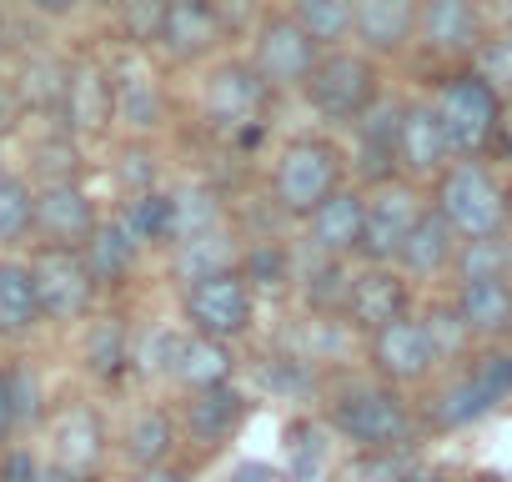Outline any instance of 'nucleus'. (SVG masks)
Instances as JSON below:
<instances>
[{"instance_id": "nucleus-24", "label": "nucleus", "mask_w": 512, "mask_h": 482, "mask_svg": "<svg viewBox=\"0 0 512 482\" xmlns=\"http://www.w3.org/2000/svg\"><path fill=\"white\" fill-rule=\"evenodd\" d=\"M136 257H141V241L121 221H101L91 231V241L81 247V262H86V272H91L96 287H121L136 272Z\"/></svg>"}, {"instance_id": "nucleus-8", "label": "nucleus", "mask_w": 512, "mask_h": 482, "mask_svg": "<svg viewBox=\"0 0 512 482\" xmlns=\"http://www.w3.org/2000/svg\"><path fill=\"white\" fill-rule=\"evenodd\" d=\"M31 282H36V302H41V322H81L96 307V282L81 262V252H61V247H36V257L26 262Z\"/></svg>"}, {"instance_id": "nucleus-31", "label": "nucleus", "mask_w": 512, "mask_h": 482, "mask_svg": "<svg viewBox=\"0 0 512 482\" xmlns=\"http://www.w3.org/2000/svg\"><path fill=\"white\" fill-rule=\"evenodd\" d=\"M141 247L146 241H166L171 247V221H176V201L166 196V191H136L126 206H121V216H116Z\"/></svg>"}, {"instance_id": "nucleus-6", "label": "nucleus", "mask_w": 512, "mask_h": 482, "mask_svg": "<svg viewBox=\"0 0 512 482\" xmlns=\"http://www.w3.org/2000/svg\"><path fill=\"white\" fill-rule=\"evenodd\" d=\"M307 101L327 116V121H337V126H352L372 101H377V66L367 61V56H357V51H327L317 66H312V76H307Z\"/></svg>"}, {"instance_id": "nucleus-27", "label": "nucleus", "mask_w": 512, "mask_h": 482, "mask_svg": "<svg viewBox=\"0 0 512 482\" xmlns=\"http://www.w3.org/2000/svg\"><path fill=\"white\" fill-rule=\"evenodd\" d=\"M171 452H176V422H171V412L166 407H146V412H136L131 422H126V432H121V457L131 462V467H166L171 462Z\"/></svg>"}, {"instance_id": "nucleus-14", "label": "nucleus", "mask_w": 512, "mask_h": 482, "mask_svg": "<svg viewBox=\"0 0 512 482\" xmlns=\"http://www.w3.org/2000/svg\"><path fill=\"white\" fill-rule=\"evenodd\" d=\"M267 106V86L251 66H221L206 81V116L226 131H241V141H256V116Z\"/></svg>"}, {"instance_id": "nucleus-22", "label": "nucleus", "mask_w": 512, "mask_h": 482, "mask_svg": "<svg viewBox=\"0 0 512 482\" xmlns=\"http://www.w3.org/2000/svg\"><path fill=\"white\" fill-rule=\"evenodd\" d=\"M457 247H462L457 231H452L437 211H422V221L412 226L407 247H402V257H397V272H402V277H442V272H452Z\"/></svg>"}, {"instance_id": "nucleus-20", "label": "nucleus", "mask_w": 512, "mask_h": 482, "mask_svg": "<svg viewBox=\"0 0 512 482\" xmlns=\"http://www.w3.org/2000/svg\"><path fill=\"white\" fill-rule=\"evenodd\" d=\"M51 447H56V462L51 467H61L71 477H86L101 462V452H106V432H101V422H96L91 407H66L51 422Z\"/></svg>"}, {"instance_id": "nucleus-9", "label": "nucleus", "mask_w": 512, "mask_h": 482, "mask_svg": "<svg viewBox=\"0 0 512 482\" xmlns=\"http://www.w3.org/2000/svg\"><path fill=\"white\" fill-rule=\"evenodd\" d=\"M422 221V201L412 186L402 181H382L372 196H367V221H362V247L357 257L367 267H397L402 247H407V236L412 226Z\"/></svg>"}, {"instance_id": "nucleus-40", "label": "nucleus", "mask_w": 512, "mask_h": 482, "mask_svg": "<svg viewBox=\"0 0 512 482\" xmlns=\"http://www.w3.org/2000/svg\"><path fill=\"white\" fill-rule=\"evenodd\" d=\"M171 201H176L171 241H186V236H201V231H216V226H226V221H221V206H216L206 191H181V196H171Z\"/></svg>"}, {"instance_id": "nucleus-36", "label": "nucleus", "mask_w": 512, "mask_h": 482, "mask_svg": "<svg viewBox=\"0 0 512 482\" xmlns=\"http://www.w3.org/2000/svg\"><path fill=\"white\" fill-rule=\"evenodd\" d=\"M482 412H492V407L482 402V392L472 387L467 372H457V377L432 397V407H427V417H432L437 427H467V422H477Z\"/></svg>"}, {"instance_id": "nucleus-23", "label": "nucleus", "mask_w": 512, "mask_h": 482, "mask_svg": "<svg viewBox=\"0 0 512 482\" xmlns=\"http://www.w3.org/2000/svg\"><path fill=\"white\" fill-rule=\"evenodd\" d=\"M402 111L407 106H392V101H372L352 126H357V151H362V166L367 176L382 186L392 181V166H397V131H402Z\"/></svg>"}, {"instance_id": "nucleus-13", "label": "nucleus", "mask_w": 512, "mask_h": 482, "mask_svg": "<svg viewBox=\"0 0 512 482\" xmlns=\"http://www.w3.org/2000/svg\"><path fill=\"white\" fill-rule=\"evenodd\" d=\"M362 221H367V196L352 186H337L312 216H307V247L332 262H352L362 247Z\"/></svg>"}, {"instance_id": "nucleus-21", "label": "nucleus", "mask_w": 512, "mask_h": 482, "mask_svg": "<svg viewBox=\"0 0 512 482\" xmlns=\"http://www.w3.org/2000/svg\"><path fill=\"white\" fill-rule=\"evenodd\" d=\"M352 31L372 51H402L417 36V0H352Z\"/></svg>"}, {"instance_id": "nucleus-11", "label": "nucleus", "mask_w": 512, "mask_h": 482, "mask_svg": "<svg viewBox=\"0 0 512 482\" xmlns=\"http://www.w3.org/2000/svg\"><path fill=\"white\" fill-rule=\"evenodd\" d=\"M412 312V282L397 267H362L347 282V302H342V322L362 337L392 327L397 317Z\"/></svg>"}, {"instance_id": "nucleus-2", "label": "nucleus", "mask_w": 512, "mask_h": 482, "mask_svg": "<svg viewBox=\"0 0 512 482\" xmlns=\"http://www.w3.org/2000/svg\"><path fill=\"white\" fill-rule=\"evenodd\" d=\"M457 241H487L507 231V196L492 181V171L482 161H457L437 176V206H432Z\"/></svg>"}, {"instance_id": "nucleus-46", "label": "nucleus", "mask_w": 512, "mask_h": 482, "mask_svg": "<svg viewBox=\"0 0 512 482\" xmlns=\"http://www.w3.org/2000/svg\"><path fill=\"white\" fill-rule=\"evenodd\" d=\"M26 6H36L41 16H66V11L76 6V0H26Z\"/></svg>"}, {"instance_id": "nucleus-1", "label": "nucleus", "mask_w": 512, "mask_h": 482, "mask_svg": "<svg viewBox=\"0 0 512 482\" xmlns=\"http://www.w3.org/2000/svg\"><path fill=\"white\" fill-rule=\"evenodd\" d=\"M327 422L362 452H397L412 442V412L387 382H347L327 402Z\"/></svg>"}, {"instance_id": "nucleus-49", "label": "nucleus", "mask_w": 512, "mask_h": 482, "mask_svg": "<svg viewBox=\"0 0 512 482\" xmlns=\"http://www.w3.org/2000/svg\"><path fill=\"white\" fill-rule=\"evenodd\" d=\"M502 11H507V36H512V0H502Z\"/></svg>"}, {"instance_id": "nucleus-19", "label": "nucleus", "mask_w": 512, "mask_h": 482, "mask_svg": "<svg viewBox=\"0 0 512 482\" xmlns=\"http://www.w3.org/2000/svg\"><path fill=\"white\" fill-rule=\"evenodd\" d=\"M241 252L226 226L216 231H201V236H186V241H171V282L181 287H196L206 277H221V272H236Z\"/></svg>"}, {"instance_id": "nucleus-44", "label": "nucleus", "mask_w": 512, "mask_h": 482, "mask_svg": "<svg viewBox=\"0 0 512 482\" xmlns=\"http://www.w3.org/2000/svg\"><path fill=\"white\" fill-rule=\"evenodd\" d=\"M36 477H41V462L26 447H6V452H0V482H36Z\"/></svg>"}, {"instance_id": "nucleus-26", "label": "nucleus", "mask_w": 512, "mask_h": 482, "mask_svg": "<svg viewBox=\"0 0 512 482\" xmlns=\"http://www.w3.org/2000/svg\"><path fill=\"white\" fill-rule=\"evenodd\" d=\"M417 36L437 51H477V6L472 0H422Z\"/></svg>"}, {"instance_id": "nucleus-35", "label": "nucleus", "mask_w": 512, "mask_h": 482, "mask_svg": "<svg viewBox=\"0 0 512 482\" xmlns=\"http://www.w3.org/2000/svg\"><path fill=\"white\" fill-rule=\"evenodd\" d=\"M236 272L251 292H277V287L292 282V257H287V247H277V241H251V247L241 252V262H236Z\"/></svg>"}, {"instance_id": "nucleus-50", "label": "nucleus", "mask_w": 512, "mask_h": 482, "mask_svg": "<svg viewBox=\"0 0 512 482\" xmlns=\"http://www.w3.org/2000/svg\"><path fill=\"white\" fill-rule=\"evenodd\" d=\"M0 56H6V26H0Z\"/></svg>"}, {"instance_id": "nucleus-38", "label": "nucleus", "mask_w": 512, "mask_h": 482, "mask_svg": "<svg viewBox=\"0 0 512 482\" xmlns=\"http://www.w3.org/2000/svg\"><path fill=\"white\" fill-rule=\"evenodd\" d=\"M507 241L502 236H487V241H462L457 247V262H452V277L457 282H487V277H507Z\"/></svg>"}, {"instance_id": "nucleus-18", "label": "nucleus", "mask_w": 512, "mask_h": 482, "mask_svg": "<svg viewBox=\"0 0 512 482\" xmlns=\"http://www.w3.org/2000/svg\"><path fill=\"white\" fill-rule=\"evenodd\" d=\"M241 417H246V397L231 382L226 387H211V392H186L181 422H186V437L201 442V447L231 442V432L241 427Z\"/></svg>"}, {"instance_id": "nucleus-42", "label": "nucleus", "mask_w": 512, "mask_h": 482, "mask_svg": "<svg viewBox=\"0 0 512 482\" xmlns=\"http://www.w3.org/2000/svg\"><path fill=\"white\" fill-rule=\"evenodd\" d=\"M166 11H171V0H126V36H131L136 46L161 41V31H166Z\"/></svg>"}, {"instance_id": "nucleus-48", "label": "nucleus", "mask_w": 512, "mask_h": 482, "mask_svg": "<svg viewBox=\"0 0 512 482\" xmlns=\"http://www.w3.org/2000/svg\"><path fill=\"white\" fill-rule=\"evenodd\" d=\"M36 482H81V477H71V472H61V467H41Z\"/></svg>"}, {"instance_id": "nucleus-43", "label": "nucleus", "mask_w": 512, "mask_h": 482, "mask_svg": "<svg viewBox=\"0 0 512 482\" xmlns=\"http://www.w3.org/2000/svg\"><path fill=\"white\" fill-rule=\"evenodd\" d=\"M11 377V402H16V422H31L41 412V387L31 372H6Z\"/></svg>"}, {"instance_id": "nucleus-29", "label": "nucleus", "mask_w": 512, "mask_h": 482, "mask_svg": "<svg viewBox=\"0 0 512 482\" xmlns=\"http://www.w3.org/2000/svg\"><path fill=\"white\" fill-rule=\"evenodd\" d=\"M131 362H136L131 327H126L121 317L91 322V332H86V367H91V377H96V382H121Z\"/></svg>"}, {"instance_id": "nucleus-33", "label": "nucleus", "mask_w": 512, "mask_h": 482, "mask_svg": "<svg viewBox=\"0 0 512 482\" xmlns=\"http://www.w3.org/2000/svg\"><path fill=\"white\" fill-rule=\"evenodd\" d=\"M347 282H352V267L347 262H332V257H317L312 252V272L302 277V302L317 312V317H342V302H347Z\"/></svg>"}, {"instance_id": "nucleus-4", "label": "nucleus", "mask_w": 512, "mask_h": 482, "mask_svg": "<svg viewBox=\"0 0 512 482\" xmlns=\"http://www.w3.org/2000/svg\"><path fill=\"white\" fill-rule=\"evenodd\" d=\"M342 186V151L322 136H297L282 156H277V176H272V191H277V206L287 216H312L332 191Z\"/></svg>"}, {"instance_id": "nucleus-39", "label": "nucleus", "mask_w": 512, "mask_h": 482, "mask_svg": "<svg viewBox=\"0 0 512 482\" xmlns=\"http://www.w3.org/2000/svg\"><path fill=\"white\" fill-rule=\"evenodd\" d=\"M467 377H472V387L482 392V402H487V407L507 402V397H512V352L492 342L487 352H477V357H472Z\"/></svg>"}, {"instance_id": "nucleus-5", "label": "nucleus", "mask_w": 512, "mask_h": 482, "mask_svg": "<svg viewBox=\"0 0 512 482\" xmlns=\"http://www.w3.org/2000/svg\"><path fill=\"white\" fill-rule=\"evenodd\" d=\"M251 312H256V292L241 282V272H221L196 287H181V317H186V332L196 337L236 342L251 332Z\"/></svg>"}, {"instance_id": "nucleus-30", "label": "nucleus", "mask_w": 512, "mask_h": 482, "mask_svg": "<svg viewBox=\"0 0 512 482\" xmlns=\"http://www.w3.org/2000/svg\"><path fill=\"white\" fill-rule=\"evenodd\" d=\"M61 111H66V121H71V126H81V131L106 126V121H111V111H116L111 81H106L101 71H91V66H86V71H76V76H66Z\"/></svg>"}, {"instance_id": "nucleus-7", "label": "nucleus", "mask_w": 512, "mask_h": 482, "mask_svg": "<svg viewBox=\"0 0 512 482\" xmlns=\"http://www.w3.org/2000/svg\"><path fill=\"white\" fill-rule=\"evenodd\" d=\"M367 362H372L377 382H387V387H417V382H427L437 372L442 352H437V342L427 332V317L407 312L392 327H382V332L367 337Z\"/></svg>"}, {"instance_id": "nucleus-32", "label": "nucleus", "mask_w": 512, "mask_h": 482, "mask_svg": "<svg viewBox=\"0 0 512 482\" xmlns=\"http://www.w3.org/2000/svg\"><path fill=\"white\" fill-rule=\"evenodd\" d=\"M292 21L317 46H342L352 36V0H292Z\"/></svg>"}, {"instance_id": "nucleus-25", "label": "nucleus", "mask_w": 512, "mask_h": 482, "mask_svg": "<svg viewBox=\"0 0 512 482\" xmlns=\"http://www.w3.org/2000/svg\"><path fill=\"white\" fill-rule=\"evenodd\" d=\"M161 41H166V51H171L176 61H196V56H206V51L221 41L216 6H211V0H171Z\"/></svg>"}, {"instance_id": "nucleus-37", "label": "nucleus", "mask_w": 512, "mask_h": 482, "mask_svg": "<svg viewBox=\"0 0 512 482\" xmlns=\"http://www.w3.org/2000/svg\"><path fill=\"white\" fill-rule=\"evenodd\" d=\"M111 96H116V116H121L126 126H136V131L156 126V86H151L141 71L121 66L116 81H111Z\"/></svg>"}, {"instance_id": "nucleus-41", "label": "nucleus", "mask_w": 512, "mask_h": 482, "mask_svg": "<svg viewBox=\"0 0 512 482\" xmlns=\"http://www.w3.org/2000/svg\"><path fill=\"white\" fill-rule=\"evenodd\" d=\"M477 76H482L497 96H512V36L477 46Z\"/></svg>"}, {"instance_id": "nucleus-45", "label": "nucleus", "mask_w": 512, "mask_h": 482, "mask_svg": "<svg viewBox=\"0 0 512 482\" xmlns=\"http://www.w3.org/2000/svg\"><path fill=\"white\" fill-rule=\"evenodd\" d=\"M16 427L21 422H16V402H11V377L0 372V452H6V442H11Z\"/></svg>"}, {"instance_id": "nucleus-10", "label": "nucleus", "mask_w": 512, "mask_h": 482, "mask_svg": "<svg viewBox=\"0 0 512 482\" xmlns=\"http://www.w3.org/2000/svg\"><path fill=\"white\" fill-rule=\"evenodd\" d=\"M322 61V46L292 21H267L256 31V51H251V71L262 76L267 91H292V86H307L312 66Z\"/></svg>"}, {"instance_id": "nucleus-16", "label": "nucleus", "mask_w": 512, "mask_h": 482, "mask_svg": "<svg viewBox=\"0 0 512 482\" xmlns=\"http://www.w3.org/2000/svg\"><path fill=\"white\" fill-rule=\"evenodd\" d=\"M447 161H452V146H447V131H442L432 101L407 106L402 111V131H397V166L407 176H442Z\"/></svg>"}, {"instance_id": "nucleus-15", "label": "nucleus", "mask_w": 512, "mask_h": 482, "mask_svg": "<svg viewBox=\"0 0 512 482\" xmlns=\"http://www.w3.org/2000/svg\"><path fill=\"white\" fill-rule=\"evenodd\" d=\"M452 312L467 327L472 342H502L512 332V282L487 277V282H457Z\"/></svg>"}, {"instance_id": "nucleus-28", "label": "nucleus", "mask_w": 512, "mask_h": 482, "mask_svg": "<svg viewBox=\"0 0 512 482\" xmlns=\"http://www.w3.org/2000/svg\"><path fill=\"white\" fill-rule=\"evenodd\" d=\"M41 322V302H36V282L26 262L0 257V337H26Z\"/></svg>"}, {"instance_id": "nucleus-47", "label": "nucleus", "mask_w": 512, "mask_h": 482, "mask_svg": "<svg viewBox=\"0 0 512 482\" xmlns=\"http://www.w3.org/2000/svg\"><path fill=\"white\" fill-rule=\"evenodd\" d=\"M136 482H181V472H171V467H146Z\"/></svg>"}, {"instance_id": "nucleus-17", "label": "nucleus", "mask_w": 512, "mask_h": 482, "mask_svg": "<svg viewBox=\"0 0 512 482\" xmlns=\"http://www.w3.org/2000/svg\"><path fill=\"white\" fill-rule=\"evenodd\" d=\"M236 372V352L231 342H211V337H196V332H181L176 337V352H171V377L181 392H211V387H226Z\"/></svg>"}, {"instance_id": "nucleus-51", "label": "nucleus", "mask_w": 512, "mask_h": 482, "mask_svg": "<svg viewBox=\"0 0 512 482\" xmlns=\"http://www.w3.org/2000/svg\"><path fill=\"white\" fill-rule=\"evenodd\" d=\"M507 267H512V236H507Z\"/></svg>"}, {"instance_id": "nucleus-12", "label": "nucleus", "mask_w": 512, "mask_h": 482, "mask_svg": "<svg viewBox=\"0 0 512 482\" xmlns=\"http://www.w3.org/2000/svg\"><path fill=\"white\" fill-rule=\"evenodd\" d=\"M96 226H101L96 201L76 181H51V186L36 191V236H41V247L81 252Z\"/></svg>"}, {"instance_id": "nucleus-34", "label": "nucleus", "mask_w": 512, "mask_h": 482, "mask_svg": "<svg viewBox=\"0 0 512 482\" xmlns=\"http://www.w3.org/2000/svg\"><path fill=\"white\" fill-rule=\"evenodd\" d=\"M36 231V191L21 176L0 171V247H21Z\"/></svg>"}, {"instance_id": "nucleus-3", "label": "nucleus", "mask_w": 512, "mask_h": 482, "mask_svg": "<svg viewBox=\"0 0 512 482\" xmlns=\"http://www.w3.org/2000/svg\"><path fill=\"white\" fill-rule=\"evenodd\" d=\"M432 111H437V121H442V131H447L452 156H462V161L482 156V151L497 141V126H502V96H497L477 71H472V76H452V81H442Z\"/></svg>"}]
</instances>
